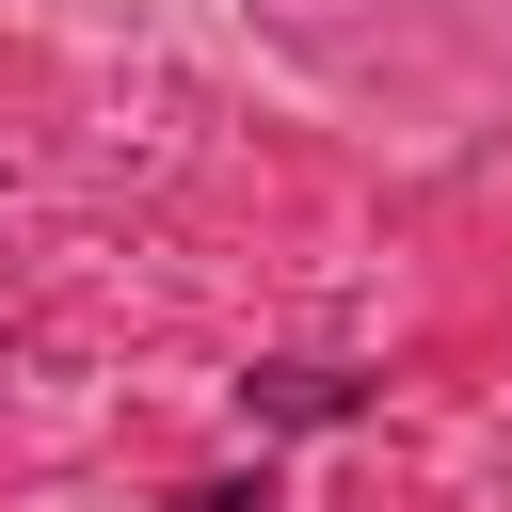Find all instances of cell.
Wrapping results in <instances>:
<instances>
[{
  "mask_svg": "<svg viewBox=\"0 0 512 512\" xmlns=\"http://www.w3.org/2000/svg\"><path fill=\"white\" fill-rule=\"evenodd\" d=\"M176 512H304V496H272V480H192Z\"/></svg>",
  "mask_w": 512,
  "mask_h": 512,
  "instance_id": "cell-2",
  "label": "cell"
},
{
  "mask_svg": "<svg viewBox=\"0 0 512 512\" xmlns=\"http://www.w3.org/2000/svg\"><path fill=\"white\" fill-rule=\"evenodd\" d=\"M240 416H256V432H336V416H368V368L272 352V368H240Z\"/></svg>",
  "mask_w": 512,
  "mask_h": 512,
  "instance_id": "cell-1",
  "label": "cell"
}]
</instances>
